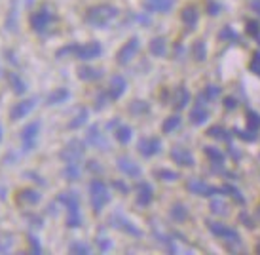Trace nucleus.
I'll use <instances>...</instances> for the list:
<instances>
[{
    "instance_id": "nucleus-28",
    "label": "nucleus",
    "mask_w": 260,
    "mask_h": 255,
    "mask_svg": "<svg viewBox=\"0 0 260 255\" xmlns=\"http://www.w3.org/2000/svg\"><path fill=\"white\" fill-rule=\"evenodd\" d=\"M171 217L177 223H184L188 219V210L182 204H173L171 206Z\"/></svg>"
},
{
    "instance_id": "nucleus-5",
    "label": "nucleus",
    "mask_w": 260,
    "mask_h": 255,
    "mask_svg": "<svg viewBox=\"0 0 260 255\" xmlns=\"http://www.w3.org/2000/svg\"><path fill=\"white\" fill-rule=\"evenodd\" d=\"M109 225H112L114 229L122 231V233L129 234V236H135V238H141V236H143V231H139L137 226L133 225L129 219L123 217L122 213H118V212H114L109 217Z\"/></svg>"
},
{
    "instance_id": "nucleus-32",
    "label": "nucleus",
    "mask_w": 260,
    "mask_h": 255,
    "mask_svg": "<svg viewBox=\"0 0 260 255\" xmlns=\"http://www.w3.org/2000/svg\"><path fill=\"white\" fill-rule=\"evenodd\" d=\"M192 55H194L196 61H203V59L207 58V51H205V42H203V40H198V42H194V46H192Z\"/></svg>"
},
{
    "instance_id": "nucleus-37",
    "label": "nucleus",
    "mask_w": 260,
    "mask_h": 255,
    "mask_svg": "<svg viewBox=\"0 0 260 255\" xmlns=\"http://www.w3.org/2000/svg\"><path fill=\"white\" fill-rule=\"evenodd\" d=\"M247 126H249V130L256 131L260 128V115L258 112H254V110H247Z\"/></svg>"
},
{
    "instance_id": "nucleus-42",
    "label": "nucleus",
    "mask_w": 260,
    "mask_h": 255,
    "mask_svg": "<svg viewBox=\"0 0 260 255\" xmlns=\"http://www.w3.org/2000/svg\"><path fill=\"white\" fill-rule=\"evenodd\" d=\"M222 192H230L236 202H239V204H245V198L241 196V192H239V190L236 189V187H232V185H224V187H222Z\"/></svg>"
},
{
    "instance_id": "nucleus-44",
    "label": "nucleus",
    "mask_w": 260,
    "mask_h": 255,
    "mask_svg": "<svg viewBox=\"0 0 260 255\" xmlns=\"http://www.w3.org/2000/svg\"><path fill=\"white\" fill-rule=\"evenodd\" d=\"M247 33L251 37H260V25L256 21H249L247 23Z\"/></svg>"
},
{
    "instance_id": "nucleus-22",
    "label": "nucleus",
    "mask_w": 260,
    "mask_h": 255,
    "mask_svg": "<svg viewBox=\"0 0 260 255\" xmlns=\"http://www.w3.org/2000/svg\"><path fill=\"white\" fill-rule=\"evenodd\" d=\"M71 97V94H69V90L67 88H57L55 92H51L50 95H48V99H46V105H59V103L67 101Z\"/></svg>"
},
{
    "instance_id": "nucleus-55",
    "label": "nucleus",
    "mask_w": 260,
    "mask_h": 255,
    "mask_svg": "<svg viewBox=\"0 0 260 255\" xmlns=\"http://www.w3.org/2000/svg\"><path fill=\"white\" fill-rule=\"evenodd\" d=\"M0 139H2V126H0Z\"/></svg>"
},
{
    "instance_id": "nucleus-25",
    "label": "nucleus",
    "mask_w": 260,
    "mask_h": 255,
    "mask_svg": "<svg viewBox=\"0 0 260 255\" xmlns=\"http://www.w3.org/2000/svg\"><path fill=\"white\" fill-rule=\"evenodd\" d=\"M8 82H10V86H12V90H14V94L23 95L25 92H27V84H25L15 73H8Z\"/></svg>"
},
{
    "instance_id": "nucleus-31",
    "label": "nucleus",
    "mask_w": 260,
    "mask_h": 255,
    "mask_svg": "<svg viewBox=\"0 0 260 255\" xmlns=\"http://www.w3.org/2000/svg\"><path fill=\"white\" fill-rule=\"evenodd\" d=\"M65 177H67V181H78L80 179V168L76 162H67Z\"/></svg>"
},
{
    "instance_id": "nucleus-12",
    "label": "nucleus",
    "mask_w": 260,
    "mask_h": 255,
    "mask_svg": "<svg viewBox=\"0 0 260 255\" xmlns=\"http://www.w3.org/2000/svg\"><path fill=\"white\" fill-rule=\"evenodd\" d=\"M137 149L145 158H152L161 151V141L158 137H143L139 141Z\"/></svg>"
},
{
    "instance_id": "nucleus-3",
    "label": "nucleus",
    "mask_w": 260,
    "mask_h": 255,
    "mask_svg": "<svg viewBox=\"0 0 260 255\" xmlns=\"http://www.w3.org/2000/svg\"><path fill=\"white\" fill-rule=\"evenodd\" d=\"M59 202L67 206L69 210V219H67V226L71 229H78L82 225V217H80V198L78 192H63L59 196Z\"/></svg>"
},
{
    "instance_id": "nucleus-46",
    "label": "nucleus",
    "mask_w": 260,
    "mask_h": 255,
    "mask_svg": "<svg viewBox=\"0 0 260 255\" xmlns=\"http://www.w3.org/2000/svg\"><path fill=\"white\" fill-rule=\"evenodd\" d=\"M236 135H238V137H241V139H245V141H254V139H256V133H254L253 130H251V131L236 130Z\"/></svg>"
},
{
    "instance_id": "nucleus-29",
    "label": "nucleus",
    "mask_w": 260,
    "mask_h": 255,
    "mask_svg": "<svg viewBox=\"0 0 260 255\" xmlns=\"http://www.w3.org/2000/svg\"><path fill=\"white\" fill-rule=\"evenodd\" d=\"M133 135V130H131L129 126H118L114 131V137L118 139V143H127Z\"/></svg>"
},
{
    "instance_id": "nucleus-49",
    "label": "nucleus",
    "mask_w": 260,
    "mask_h": 255,
    "mask_svg": "<svg viewBox=\"0 0 260 255\" xmlns=\"http://www.w3.org/2000/svg\"><path fill=\"white\" fill-rule=\"evenodd\" d=\"M107 97H109V92H107V94H99V95H97V105H95V109H97V110L103 109V107L107 105Z\"/></svg>"
},
{
    "instance_id": "nucleus-51",
    "label": "nucleus",
    "mask_w": 260,
    "mask_h": 255,
    "mask_svg": "<svg viewBox=\"0 0 260 255\" xmlns=\"http://www.w3.org/2000/svg\"><path fill=\"white\" fill-rule=\"evenodd\" d=\"M97 246H99L101 251H107V249H110V242L107 240V238H99V240H97Z\"/></svg>"
},
{
    "instance_id": "nucleus-23",
    "label": "nucleus",
    "mask_w": 260,
    "mask_h": 255,
    "mask_svg": "<svg viewBox=\"0 0 260 255\" xmlns=\"http://www.w3.org/2000/svg\"><path fill=\"white\" fill-rule=\"evenodd\" d=\"M188 103H190V94H188V90L184 86H181L177 90V94H175V99H173V105L175 109H184Z\"/></svg>"
},
{
    "instance_id": "nucleus-15",
    "label": "nucleus",
    "mask_w": 260,
    "mask_h": 255,
    "mask_svg": "<svg viewBox=\"0 0 260 255\" xmlns=\"http://www.w3.org/2000/svg\"><path fill=\"white\" fill-rule=\"evenodd\" d=\"M171 160H173L175 164L182 166V168H192L196 164L192 153H190L188 149H182V147H175L173 151H171Z\"/></svg>"
},
{
    "instance_id": "nucleus-17",
    "label": "nucleus",
    "mask_w": 260,
    "mask_h": 255,
    "mask_svg": "<svg viewBox=\"0 0 260 255\" xmlns=\"http://www.w3.org/2000/svg\"><path fill=\"white\" fill-rule=\"evenodd\" d=\"M125 88H127V82H125L123 76H120V74L112 76L109 84V97L110 99H120L123 92H125Z\"/></svg>"
},
{
    "instance_id": "nucleus-6",
    "label": "nucleus",
    "mask_w": 260,
    "mask_h": 255,
    "mask_svg": "<svg viewBox=\"0 0 260 255\" xmlns=\"http://www.w3.org/2000/svg\"><path fill=\"white\" fill-rule=\"evenodd\" d=\"M84 151H86V143L80 141V139H73V141L67 143L65 149L59 153V156L65 162H78L84 156Z\"/></svg>"
},
{
    "instance_id": "nucleus-9",
    "label": "nucleus",
    "mask_w": 260,
    "mask_h": 255,
    "mask_svg": "<svg viewBox=\"0 0 260 255\" xmlns=\"http://www.w3.org/2000/svg\"><path fill=\"white\" fill-rule=\"evenodd\" d=\"M86 143L89 147L97 149V151H109V143H107V139H105V135L101 133V130H99L97 124L89 126L87 135H86Z\"/></svg>"
},
{
    "instance_id": "nucleus-52",
    "label": "nucleus",
    "mask_w": 260,
    "mask_h": 255,
    "mask_svg": "<svg viewBox=\"0 0 260 255\" xmlns=\"http://www.w3.org/2000/svg\"><path fill=\"white\" fill-rule=\"evenodd\" d=\"M224 107H226L228 110H232V109H236V107H238V103H236L234 97H226V99H224Z\"/></svg>"
},
{
    "instance_id": "nucleus-34",
    "label": "nucleus",
    "mask_w": 260,
    "mask_h": 255,
    "mask_svg": "<svg viewBox=\"0 0 260 255\" xmlns=\"http://www.w3.org/2000/svg\"><path fill=\"white\" fill-rule=\"evenodd\" d=\"M154 175L161 181H177V179H181V175L177 172H171V169H156Z\"/></svg>"
},
{
    "instance_id": "nucleus-50",
    "label": "nucleus",
    "mask_w": 260,
    "mask_h": 255,
    "mask_svg": "<svg viewBox=\"0 0 260 255\" xmlns=\"http://www.w3.org/2000/svg\"><path fill=\"white\" fill-rule=\"evenodd\" d=\"M86 169H89V172H93V174H97V172H103V168L97 164L95 160H89L87 162V166H86Z\"/></svg>"
},
{
    "instance_id": "nucleus-19",
    "label": "nucleus",
    "mask_w": 260,
    "mask_h": 255,
    "mask_svg": "<svg viewBox=\"0 0 260 255\" xmlns=\"http://www.w3.org/2000/svg\"><path fill=\"white\" fill-rule=\"evenodd\" d=\"M154 200V190L148 183H139L137 185V204L148 206Z\"/></svg>"
},
{
    "instance_id": "nucleus-14",
    "label": "nucleus",
    "mask_w": 260,
    "mask_h": 255,
    "mask_svg": "<svg viewBox=\"0 0 260 255\" xmlns=\"http://www.w3.org/2000/svg\"><path fill=\"white\" fill-rule=\"evenodd\" d=\"M35 105H37V99H35V97L15 103L14 107H12V110H10V118H12V120H21V118H25L30 110L35 109Z\"/></svg>"
},
{
    "instance_id": "nucleus-43",
    "label": "nucleus",
    "mask_w": 260,
    "mask_h": 255,
    "mask_svg": "<svg viewBox=\"0 0 260 255\" xmlns=\"http://www.w3.org/2000/svg\"><path fill=\"white\" fill-rule=\"evenodd\" d=\"M218 38H222V40H238V35L232 31V27H224L220 31V35H218Z\"/></svg>"
},
{
    "instance_id": "nucleus-7",
    "label": "nucleus",
    "mask_w": 260,
    "mask_h": 255,
    "mask_svg": "<svg viewBox=\"0 0 260 255\" xmlns=\"http://www.w3.org/2000/svg\"><path fill=\"white\" fill-rule=\"evenodd\" d=\"M139 38L137 37H133L129 38L127 42L123 44L122 48H120V51L116 53V61H118V65H127L131 59H133V55L139 51Z\"/></svg>"
},
{
    "instance_id": "nucleus-18",
    "label": "nucleus",
    "mask_w": 260,
    "mask_h": 255,
    "mask_svg": "<svg viewBox=\"0 0 260 255\" xmlns=\"http://www.w3.org/2000/svg\"><path fill=\"white\" fill-rule=\"evenodd\" d=\"M173 8V0H146V12H156V14H166Z\"/></svg>"
},
{
    "instance_id": "nucleus-36",
    "label": "nucleus",
    "mask_w": 260,
    "mask_h": 255,
    "mask_svg": "<svg viewBox=\"0 0 260 255\" xmlns=\"http://www.w3.org/2000/svg\"><path fill=\"white\" fill-rule=\"evenodd\" d=\"M205 154L213 160V164H222L224 162V154L218 151L217 147H205Z\"/></svg>"
},
{
    "instance_id": "nucleus-56",
    "label": "nucleus",
    "mask_w": 260,
    "mask_h": 255,
    "mask_svg": "<svg viewBox=\"0 0 260 255\" xmlns=\"http://www.w3.org/2000/svg\"><path fill=\"white\" fill-rule=\"evenodd\" d=\"M256 251H258V253H260V244H258V246H256Z\"/></svg>"
},
{
    "instance_id": "nucleus-39",
    "label": "nucleus",
    "mask_w": 260,
    "mask_h": 255,
    "mask_svg": "<svg viewBox=\"0 0 260 255\" xmlns=\"http://www.w3.org/2000/svg\"><path fill=\"white\" fill-rule=\"evenodd\" d=\"M21 198L27 202V204H38V202H40V194H38L37 190H32V189L21 190Z\"/></svg>"
},
{
    "instance_id": "nucleus-53",
    "label": "nucleus",
    "mask_w": 260,
    "mask_h": 255,
    "mask_svg": "<svg viewBox=\"0 0 260 255\" xmlns=\"http://www.w3.org/2000/svg\"><path fill=\"white\" fill-rule=\"evenodd\" d=\"M112 185H114V189L122 190L123 194H127V187H125V185H123L122 181H114V183H112Z\"/></svg>"
},
{
    "instance_id": "nucleus-20",
    "label": "nucleus",
    "mask_w": 260,
    "mask_h": 255,
    "mask_svg": "<svg viewBox=\"0 0 260 255\" xmlns=\"http://www.w3.org/2000/svg\"><path fill=\"white\" fill-rule=\"evenodd\" d=\"M207 118H209V110L205 109L203 105H196L194 109H192V112H190V122L194 126H202L207 122Z\"/></svg>"
},
{
    "instance_id": "nucleus-30",
    "label": "nucleus",
    "mask_w": 260,
    "mask_h": 255,
    "mask_svg": "<svg viewBox=\"0 0 260 255\" xmlns=\"http://www.w3.org/2000/svg\"><path fill=\"white\" fill-rule=\"evenodd\" d=\"M179 126H181V117H179V115H173V117L166 118V122L161 124V131H164V133H171V131H175Z\"/></svg>"
},
{
    "instance_id": "nucleus-35",
    "label": "nucleus",
    "mask_w": 260,
    "mask_h": 255,
    "mask_svg": "<svg viewBox=\"0 0 260 255\" xmlns=\"http://www.w3.org/2000/svg\"><path fill=\"white\" fill-rule=\"evenodd\" d=\"M207 135H211V137H215V139H222V141H228V139H230L228 131L224 130L222 126H211L209 131H207Z\"/></svg>"
},
{
    "instance_id": "nucleus-16",
    "label": "nucleus",
    "mask_w": 260,
    "mask_h": 255,
    "mask_svg": "<svg viewBox=\"0 0 260 255\" xmlns=\"http://www.w3.org/2000/svg\"><path fill=\"white\" fill-rule=\"evenodd\" d=\"M116 166H118V169H120L122 174L127 175V177H141V168H139V164L131 160L129 156H118Z\"/></svg>"
},
{
    "instance_id": "nucleus-38",
    "label": "nucleus",
    "mask_w": 260,
    "mask_h": 255,
    "mask_svg": "<svg viewBox=\"0 0 260 255\" xmlns=\"http://www.w3.org/2000/svg\"><path fill=\"white\" fill-rule=\"evenodd\" d=\"M148 110H150V105L146 101H133L129 105V112H133V115H145Z\"/></svg>"
},
{
    "instance_id": "nucleus-48",
    "label": "nucleus",
    "mask_w": 260,
    "mask_h": 255,
    "mask_svg": "<svg viewBox=\"0 0 260 255\" xmlns=\"http://www.w3.org/2000/svg\"><path fill=\"white\" fill-rule=\"evenodd\" d=\"M218 12H220V4H217V2H213V0H209V2H207V14L217 15Z\"/></svg>"
},
{
    "instance_id": "nucleus-13",
    "label": "nucleus",
    "mask_w": 260,
    "mask_h": 255,
    "mask_svg": "<svg viewBox=\"0 0 260 255\" xmlns=\"http://www.w3.org/2000/svg\"><path fill=\"white\" fill-rule=\"evenodd\" d=\"M51 21H53V15L46 8H42V10H38V12H35V14L30 15V27L37 31V33H42V31L48 29V25Z\"/></svg>"
},
{
    "instance_id": "nucleus-10",
    "label": "nucleus",
    "mask_w": 260,
    "mask_h": 255,
    "mask_svg": "<svg viewBox=\"0 0 260 255\" xmlns=\"http://www.w3.org/2000/svg\"><path fill=\"white\" fill-rule=\"evenodd\" d=\"M38 133H40V122H32V124L25 126L21 131V141L25 151H32L37 145Z\"/></svg>"
},
{
    "instance_id": "nucleus-11",
    "label": "nucleus",
    "mask_w": 260,
    "mask_h": 255,
    "mask_svg": "<svg viewBox=\"0 0 260 255\" xmlns=\"http://www.w3.org/2000/svg\"><path fill=\"white\" fill-rule=\"evenodd\" d=\"M207 226H209V231L215 236H218V238H224V240H234V242H239L241 238H239L238 231H234V229H230L228 225H222V223H215V221H207Z\"/></svg>"
},
{
    "instance_id": "nucleus-41",
    "label": "nucleus",
    "mask_w": 260,
    "mask_h": 255,
    "mask_svg": "<svg viewBox=\"0 0 260 255\" xmlns=\"http://www.w3.org/2000/svg\"><path fill=\"white\" fill-rule=\"evenodd\" d=\"M209 210L215 213V215H224V213L228 212V208H226V204H224L222 200H213L209 206Z\"/></svg>"
},
{
    "instance_id": "nucleus-27",
    "label": "nucleus",
    "mask_w": 260,
    "mask_h": 255,
    "mask_svg": "<svg viewBox=\"0 0 260 255\" xmlns=\"http://www.w3.org/2000/svg\"><path fill=\"white\" fill-rule=\"evenodd\" d=\"M87 117H89V112H87V109H80L78 110V115L74 117V120H71L69 122V130H78V128H82V126L87 122Z\"/></svg>"
},
{
    "instance_id": "nucleus-8",
    "label": "nucleus",
    "mask_w": 260,
    "mask_h": 255,
    "mask_svg": "<svg viewBox=\"0 0 260 255\" xmlns=\"http://www.w3.org/2000/svg\"><path fill=\"white\" fill-rule=\"evenodd\" d=\"M186 189L192 192V194H198V196H215V194H218V192H222V189H217V187H211V185H207V183L200 181V179H190V181L186 183Z\"/></svg>"
},
{
    "instance_id": "nucleus-33",
    "label": "nucleus",
    "mask_w": 260,
    "mask_h": 255,
    "mask_svg": "<svg viewBox=\"0 0 260 255\" xmlns=\"http://www.w3.org/2000/svg\"><path fill=\"white\" fill-rule=\"evenodd\" d=\"M69 251L73 255H89L91 248H89L87 244H84V242H73V244L69 246Z\"/></svg>"
},
{
    "instance_id": "nucleus-47",
    "label": "nucleus",
    "mask_w": 260,
    "mask_h": 255,
    "mask_svg": "<svg viewBox=\"0 0 260 255\" xmlns=\"http://www.w3.org/2000/svg\"><path fill=\"white\" fill-rule=\"evenodd\" d=\"M251 71L256 74H260V51H256L253 55V61H251Z\"/></svg>"
},
{
    "instance_id": "nucleus-21",
    "label": "nucleus",
    "mask_w": 260,
    "mask_h": 255,
    "mask_svg": "<svg viewBox=\"0 0 260 255\" xmlns=\"http://www.w3.org/2000/svg\"><path fill=\"white\" fill-rule=\"evenodd\" d=\"M78 76L86 82H95L103 76V71L101 69H93V67L84 65V67H78Z\"/></svg>"
},
{
    "instance_id": "nucleus-45",
    "label": "nucleus",
    "mask_w": 260,
    "mask_h": 255,
    "mask_svg": "<svg viewBox=\"0 0 260 255\" xmlns=\"http://www.w3.org/2000/svg\"><path fill=\"white\" fill-rule=\"evenodd\" d=\"M29 244H30V249H32V253H42V246L38 244V238L37 236H29Z\"/></svg>"
},
{
    "instance_id": "nucleus-24",
    "label": "nucleus",
    "mask_w": 260,
    "mask_h": 255,
    "mask_svg": "<svg viewBox=\"0 0 260 255\" xmlns=\"http://www.w3.org/2000/svg\"><path fill=\"white\" fill-rule=\"evenodd\" d=\"M198 10H196L194 6H186L184 10L181 12V19L184 25H188V27H194L196 23H198Z\"/></svg>"
},
{
    "instance_id": "nucleus-1",
    "label": "nucleus",
    "mask_w": 260,
    "mask_h": 255,
    "mask_svg": "<svg viewBox=\"0 0 260 255\" xmlns=\"http://www.w3.org/2000/svg\"><path fill=\"white\" fill-rule=\"evenodd\" d=\"M118 8L109 6V4H101V6H93L87 10L86 14V23H89L91 27H107L110 21H114L118 17Z\"/></svg>"
},
{
    "instance_id": "nucleus-40",
    "label": "nucleus",
    "mask_w": 260,
    "mask_h": 255,
    "mask_svg": "<svg viewBox=\"0 0 260 255\" xmlns=\"http://www.w3.org/2000/svg\"><path fill=\"white\" fill-rule=\"evenodd\" d=\"M218 94H220V88L207 86V88H205V92L200 95V101H203V99H207V101H213V99H217V97H218Z\"/></svg>"
},
{
    "instance_id": "nucleus-4",
    "label": "nucleus",
    "mask_w": 260,
    "mask_h": 255,
    "mask_svg": "<svg viewBox=\"0 0 260 255\" xmlns=\"http://www.w3.org/2000/svg\"><path fill=\"white\" fill-rule=\"evenodd\" d=\"M89 200L95 213H101L103 208L110 202V192L101 179H93L89 183Z\"/></svg>"
},
{
    "instance_id": "nucleus-2",
    "label": "nucleus",
    "mask_w": 260,
    "mask_h": 255,
    "mask_svg": "<svg viewBox=\"0 0 260 255\" xmlns=\"http://www.w3.org/2000/svg\"><path fill=\"white\" fill-rule=\"evenodd\" d=\"M65 53H74L78 59H84V61H89V59H97L103 53V46L99 42H87L86 46H67L63 50L57 51V58H63Z\"/></svg>"
},
{
    "instance_id": "nucleus-26",
    "label": "nucleus",
    "mask_w": 260,
    "mask_h": 255,
    "mask_svg": "<svg viewBox=\"0 0 260 255\" xmlns=\"http://www.w3.org/2000/svg\"><path fill=\"white\" fill-rule=\"evenodd\" d=\"M167 50V44H166V38L161 37H156L154 40L150 42V53L154 58H164V53Z\"/></svg>"
},
{
    "instance_id": "nucleus-54",
    "label": "nucleus",
    "mask_w": 260,
    "mask_h": 255,
    "mask_svg": "<svg viewBox=\"0 0 260 255\" xmlns=\"http://www.w3.org/2000/svg\"><path fill=\"white\" fill-rule=\"evenodd\" d=\"M253 10H256V14L260 15V0H254L253 2Z\"/></svg>"
}]
</instances>
